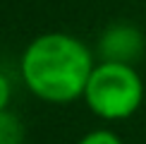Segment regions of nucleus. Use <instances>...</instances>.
<instances>
[{"label":"nucleus","mask_w":146,"mask_h":144,"mask_svg":"<svg viewBox=\"0 0 146 144\" xmlns=\"http://www.w3.org/2000/svg\"><path fill=\"white\" fill-rule=\"evenodd\" d=\"M94 53L70 34H41L22 53V79L34 96L48 103H70L84 96L94 72Z\"/></svg>","instance_id":"nucleus-1"},{"label":"nucleus","mask_w":146,"mask_h":144,"mask_svg":"<svg viewBox=\"0 0 146 144\" xmlns=\"http://www.w3.org/2000/svg\"><path fill=\"white\" fill-rule=\"evenodd\" d=\"M144 99V82L127 63L103 60L91 72L84 101L94 115L103 120H125L134 115Z\"/></svg>","instance_id":"nucleus-2"},{"label":"nucleus","mask_w":146,"mask_h":144,"mask_svg":"<svg viewBox=\"0 0 146 144\" xmlns=\"http://www.w3.org/2000/svg\"><path fill=\"white\" fill-rule=\"evenodd\" d=\"M141 34L134 27H127V24H115L110 27L101 39V55L103 60H113V63H127L129 65L132 58L141 55Z\"/></svg>","instance_id":"nucleus-3"},{"label":"nucleus","mask_w":146,"mask_h":144,"mask_svg":"<svg viewBox=\"0 0 146 144\" xmlns=\"http://www.w3.org/2000/svg\"><path fill=\"white\" fill-rule=\"evenodd\" d=\"M24 127L22 120L10 111H0V144H22Z\"/></svg>","instance_id":"nucleus-4"},{"label":"nucleus","mask_w":146,"mask_h":144,"mask_svg":"<svg viewBox=\"0 0 146 144\" xmlns=\"http://www.w3.org/2000/svg\"><path fill=\"white\" fill-rule=\"evenodd\" d=\"M79 144H122V139L110 130H94L89 135H84Z\"/></svg>","instance_id":"nucleus-5"},{"label":"nucleus","mask_w":146,"mask_h":144,"mask_svg":"<svg viewBox=\"0 0 146 144\" xmlns=\"http://www.w3.org/2000/svg\"><path fill=\"white\" fill-rule=\"evenodd\" d=\"M10 96H12V87H10V79L3 75V72H0V111H7Z\"/></svg>","instance_id":"nucleus-6"}]
</instances>
